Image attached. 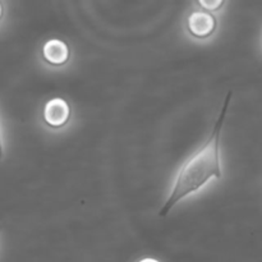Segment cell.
<instances>
[{
    "label": "cell",
    "instance_id": "6da1fadb",
    "mask_svg": "<svg viewBox=\"0 0 262 262\" xmlns=\"http://www.w3.org/2000/svg\"><path fill=\"white\" fill-rule=\"evenodd\" d=\"M232 92H228L224 100L220 114L215 122L212 132L210 133L206 142L182 165L177 174L173 189L168 200L159 211V216L165 217L168 212L178 204L181 200L194 193L205 186L211 178L220 179L223 176L222 163H220V137L229 107Z\"/></svg>",
    "mask_w": 262,
    "mask_h": 262
},
{
    "label": "cell",
    "instance_id": "7a4b0ae2",
    "mask_svg": "<svg viewBox=\"0 0 262 262\" xmlns=\"http://www.w3.org/2000/svg\"><path fill=\"white\" fill-rule=\"evenodd\" d=\"M216 18L206 10H196L191 13L187 19V30L193 37L207 38L216 30Z\"/></svg>",
    "mask_w": 262,
    "mask_h": 262
},
{
    "label": "cell",
    "instance_id": "3957f363",
    "mask_svg": "<svg viewBox=\"0 0 262 262\" xmlns=\"http://www.w3.org/2000/svg\"><path fill=\"white\" fill-rule=\"evenodd\" d=\"M43 120L51 128L64 127L71 118V107L63 99H51L43 107Z\"/></svg>",
    "mask_w": 262,
    "mask_h": 262
},
{
    "label": "cell",
    "instance_id": "277c9868",
    "mask_svg": "<svg viewBox=\"0 0 262 262\" xmlns=\"http://www.w3.org/2000/svg\"><path fill=\"white\" fill-rule=\"evenodd\" d=\"M69 56H71V51H69L68 45L58 38H51L46 41L42 48L43 60L50 66H64L69 60Z\"/></svg>",
    "mask_w": 262,
    "mask_h": 262
},
{
    "label": "cell",
    "instance_id": "5b68a950",
    "mask_svg": "<svg viewBox=\"0 0 262 262\" xmlns=\"http://www.w3.org/2000/svg\"><path fill=\"white\" fill-rule=\"evenodd\" d=\"M199 5L202 8V10H206V12H216L220 8L224 5L223 0H211V2H206V0H201L199 2Z\"/></svg>",
    "mask_w": 262,
    "mask_h": 262
},
{
    "label": "cell",
    "instance_id": "8992f818",
    "mask_svg": "<svg viewBox=\"0 0 262 262\" xmlns=\"http://www.w3.org/2000/svg\"><path fill=\"white\" fill-rule=\"evenodd\" d=\"M3 158V140H2V130H0V164H2Z\"/></svg>",
    "mask_w": 262,
    "mask_h": 262
},
{
    "label": "cell",
    "instance_id": "52a82bcc",
    "mask_svg": "<svg viewBox=\"0 0 262 262\" xmlns=\"http://www.w3.org/2000/svg\"><path fill=\"white\" fill-rule=\"evenodd\" d=\"M138 262H160L158 260H155V258H151V257H146V258H142V260H140Z\"/></svg>",
    "mask_w": 262,
    "mask_h": 262
},
{
    "label": "cell",
    "instance_id": "ba28073f",
    "mask_svg": "<svg viewBox=\"0 0 262 262\" xmlns=\"http://www.w3.org/2000/svg\"><path fill=\"white\" fill-rule=\"evenodd\" d=\"M2 17H3V5L2 3H0V19H2Z\"/></svg>",
    "mask_w": 262,
    "mask_h": 262
}]
</instances>
